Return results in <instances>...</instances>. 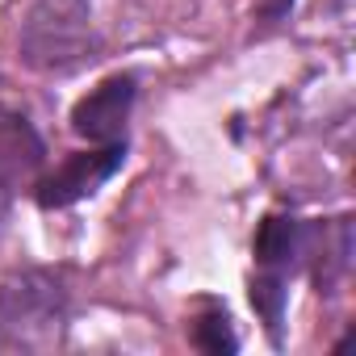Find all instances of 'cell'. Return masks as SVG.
Instances as JSON below:
<instances>
[{"label":"cell","mask_w":356,"mask_h":356,"mask_svg":"<svg viewBox=\"0 0 356 356\" xmlns=\"http://www.w3.org/2000/svg\"><path fill=\"white\" fill-rule=\"evenodd\" d=\"M72 293L55 268H22L0 281V356H42L63 348Z\"/></svg>","instance_id":"obj_1"},{"label":"cell","mask_w":356,"mask_h":356,"mask_svg":"<svg viewBox=\"0 0 356 356\" xmlns=\"http://www.w3.org/2000/svg\"><path fill=\"white\" fill-rule=\"evenodd\" d=\"M101 55L88 0H30L17 26V63L38 76H72Z\"/></svg>","instance_id":"obj_2"},{"label":"cell","mask_w":356,"mask_h":356,"mask_svg":"<svg viewBox=\"0 0 356 356\" xmlns=\"http://www.w3.org/2000/svg\"><path fill=\"white\" fill-rule=\"evenodd\" d=\"M122 163H126V143H101L97 151H76L38 185L34 197L42 210H67V206L92 197L105 181H113Z\"/></svg>","instance_id":"obj_3"},{"label":"cell","mask_w":356,"mask_h":356,"mask_svg":"<svg viewBox=\"0 0 356 356\" xmlns=\"http://www.w3.org/2000/svg\"><path fill=\"white\" fill-rule=\"evenodd\" d=\"M134 97H138V80L130 72L105 76L97 88H88L72 105V130L80 138H88V143H122Z\"/></svg>","instance_id":"obj_4"},{"label":"cell","mask_w":356,"mask_h":356,"mask_svg":"<svg viewBox=\"0 0 356 356\" xmlns=\"http://www.w3.org/2000/svg\"><path fill=\"white\" fill-rule=\"evenodd\" d=\"M302 264L310 268V281H314L318 298L339 293L343 277L352 273V218L339 214V218L306 227V235H302Z\"/></svg>","instance_id":"obj_5"},{"label":"cell","mask_w":356,"mask_h":356,"mask_svg":"<svg viewBox=\"0 0 356 356\" xmlns=\"http://www.w3.org/2000/svg\"><path fill=\"white\" fill-rule=\"evenodd\" d=\"M42 155H47V147H42L38 130L30 126V118L0 105V172H9L13 181L34 176L42 168Z\"/></svg>","instance_id":"obj_6"},{"label":"cell","mask_w":356,"mask_h":356,"mask_svg":"<svg viewBox=\"0 0 356 356\" xmlns=\"http://www.w3.org/2000/svg\"><path fill=\"white\" fill-rule=\"evenodd\" d=\"M302 235H306V227H302L298 218H289V214H268V218L260 222V231H256V243H252L256 264L268 268V273H285V268L302 264Z\"/></svg>","instance_id":"obj_7"},{"label":"cell","mask_w":356,"mask_h":356,"mask_svg":"<svg viewBox=\"0 0 356 356\" xmlns=\"http://www.w3.org/2000/svg\"><path fill=\"white\" fill-rule=\"evenodd\" d=\"M252 306L264 323V331L273 339H281V318H285V277L281 273H268L264 277H252Z\"/></svg>","instance_id":"obj_8"},{"label":"cell","mask_w":356,"mask_h":356,"mask_svg":"<svg viewBox=\"0 0 356 356\" xmlns=\"http://www.w3.org/2000/svg\"><path fill=\"white\" fill-rule=\"evenodd\" d=\"M193 343H197L202 352H210V356H231V352L239 348V335H235V327H231V314H227L222 306L206 310V314L193 323Z\"/></svg>","instance_id":"obj_9"},{"label":"cell","mask_w":356,"mask_h":356,"mask_svg":"<svg viewBox=\"0 0 356 356\" xmlns=\"http://www.w3.org/2000/svg\"><path fill=\"white\" fill-rule=\"evenodd\" d=\"M289 13H293V0H264V5L256 9V34H268V30H277V26H285L289 22Z\"/></svg>","instance_id":"obj_10"},{"label":"cell","mask_w":356,"mask_h":356,"mask_svg":"<svg viewBox=\"0 0 356 356\" xmlns=\"http://www.w3.org/2000/svg\"><path fill=\"white\" fill-rule=\"evenodd\" d=\"M13 189H17V181L9 172H0V239H5L9 218H13Z\"/></svg>","instance_id":"obj_11"}]
</instances>
